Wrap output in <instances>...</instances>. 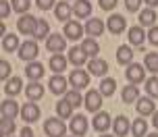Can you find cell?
Masks as SVG:
<instances>
[{
	"mask_svg": "<svg viewBox=\"0 0 158 137\" xmlns=\"http://www.w3.org/2000/svg\"><path fill=\"white\" fill-rule=\"evenodd\" d=\"M35 27H38V19L31 15H21V19L17 21V29L23 35H33L35 33Z\"/></svg>",
	"mask_w": 158,
	"mask_h": 137,
	"instance_id": "7",
	"label": "cell"
},
{
	"mask_svg": "<svg viewBox=\"0 0 158 137\" xmlns=\"http://www.w3.org/2000/svg\"><path fill=\"white\" fill-rule=\"evenodd\" d=\"M35 4H38L40 10H50V8L56 6V0H35Z\"/></svg>",
	"mask_w": 158,
	"mask_h": 137,
	"instance_id": "43",
	"label": "cell"
},
{
	"mask_svg": "<svg viewBox=\"0 0 158 137\" xmlns=\"http://www.w3.org/2000/svg\"><path fill=\"white\" fill-rule=\"evenodd\" d=\"M152 116H154V121H152V123H154V127H156V129H158V110H156V112H154V114H152Z\"/></svg>",
	"mask_w": 158,
	"mask_h": 137,
	"instance_id": "49",
	"label": "cell"
},
{
	"mask_svg": "<svg viewBox=\"0 0 158 137\" xmlns=\"http://www.w3.org/2000/svg\"><path fill=\"white\" fill-rule=\"evenodd\" d=\"M87 69H89V75H96V77H104L108 73V62L104 58H89L87 62Z\"/></svg>",
	"mask_w": 158,
	"mask_h": 137,
	"instance_id": "15",
	"label": "cell"
},
{
	"mask_svg": "<svg viewBox=\"0 0 158 137\" xmlns=\"http://www.w3.org/2000/svg\"><path fill=\"white\" fill-rule=\"evenodd\" d=\"M10 2H8V0H2V2H0V17H2V19H6L8 15H10Z\"/></svg>",
	"mask_w": 158,
	"mask_h": 137,
	"instance_id": "45",
	"label": "cell"
},
{
	"mask_svg": "<svg viewBox=\"0 0 158 137\" xmlns=\"http://www.w3.org/2000/svg\"><path fill=\"white\" fill-rule=\"evenodd\" d=\"M0 79L2 81L10 79V62L8 60H0Z\"/></svg>",
	"mask_w": 158,
	"mask_h": 137,
	"instance_id": "41",
	"label": "cell"
},
{
	"mask_svg": "<svg viewBox=\"0 0 158 137\" xmlns=\"http://www.w3.org/2000/svg\"><path fill=\"white\" fill-rule=\"evenodd\" d=\"M146 94L150 98H158V77H150V79H146Z\"/></svg>",
	"mask_w": 158,
	"mask_h": 137,
	"instance_id": "40",
	"label": "cell"
},
{
	"mask_svg": "<svg viewBox=\"0 0 158 137\" xmlns=\"http://www.w3.org/2000/svg\"><path fill=\"white\" fill-rule=\"evenodd\" d=\"M46 48H48V52H52V54H60V52H64V48H67V38H64L63 33H52V35H48Z\"/></svg>",
	"mask_w": 158,
	"mask_h": 137,
	"instance_id": "4",
	"label": "cell"
},
{
	"mask_svg": "<svg viewBox=\"0 0 158 137\" xmlns=\"http://www.w3.org/2000/svg\"><path fill=\"white\" fill-rule=\"evenodd\" d=\"M64 100H67L73 108H79V106L85 102V96H81V94H79V89H69V91L64 94Z\"/></svg>",
	"mask_w": 158,
	"mask_h": 137,
	"instance_id": "34",
	"label": "cell"
},
{
	"mask_svg": "<svg viewBox=\"0 0 158 137\" xmlns=\"http://www.w3.org/2000/svg\"><path fill=\"white\" fill-rule=\"evenodd\" d=\"M69 79H64L63 73H54L52 77H50V81H48V87H50V91L54 94V96H63V94H67L69 91Z\"/></svg>",
	"mask_w": 158,
	"mask_h": 137,
	"instance_id": "2",
	"label": "cell"
},
{
	"mask_svg": "<svg viewBox=\"0 0 158 137\" xmlns=\"http://www.w3.org/2000/svg\"><path fill=\"white\" fill-rule=\"evenodd\" d=\"M81 50L85 52L89 58H98V52H100V46H98V42L96 38H85V40L81 42Z\"/></svg>",
	"mask_w": 158,
	"mask_h": 137,
	"instance_id": "30",
	"label": "cell"
},
{
	"mask_svg": "<svg viewBox=\"0 0 158 137\" xmlns=\"http://www.w3.org/2000/svg\"><path fill=\"white\" fill-rule=\"evenodd\" d=\"M87 127H89V123H87V119L83 116V114H75L71 119V133L73 135H79V137H83L87 133Z\"/></svg>",
	"mask_w": 158,
	"mask_h": 137,
	"instance_id": "11",
	"label": "cell"
},
{
	"mask_svg": "<svg viewBox=\"0 0 158 137\" xmlns=\"http://www.w3.org/2000/svg\"><path fill=\"white\" fill-rule=\"evenodd\" d=\"M25 96L29 102H38L40 98L44 96V85L40 81H29V85L25 87Z\"/></svg>",
	"mask_w": 158,
	"mask_h": 137,
	"instance_id": "21",
	"label": "cell"
},
{
	"mask_svg": "<svg viewBox=\"0 0 158 137\" xmlns=\"http://www.w3.org/2000/svg\"><path fill=\"white\" fill-rule=\"evenodd\" d=\"M104 29H106V23H104L102 19H87V23H85V33L87 35L98 38V35L104 33Z\"/></svg>",
	"mask_w": 158,
	"mask_h": 137,
	"instance_id": "17",
	"label": "cell"
},
{
	"mask_svg": "<svg viewBox=\"0 0 158 137\" xmlns=\"http://www.w3.org/2000/svg\"><path fill=\"white\" fill-rule=\"evenodd\" d=\"M83 31H85V27L79 23V21H67L64 23V38L67 40H79L81 35H83Z\"/></svg>",
	"mask_w": 158,
	"mask_h": 137,
	"instance_id": "12",
	"label": "cell"
},
{
	"mask_svg": "<svg viewBox=\"0 0 158 137\" xmlns=\"http://www.w3.org/2000/svg\"><path fill=\"white\" fill-rule=\"evenodd\" d=\"M143 2H146V4H148V6H150V8L158 6V0H143Z\"/></svg>",
	"mask_w": 158,
	"mask_h": 137,
	"instance_id": "48",
	"label": "cell"
},
{
	"mask_svg": "<svg viewBox=\"0 0 158 137\" xmlns=\"http://www.w3.org/2000/svg\"><path fill=\"white\" fill-rule=\"evenodd\" d=\"M121 98H123V102H125V104H129V102H137V100H139V87H137L135 83L125 85L123 91H121Z\"/></svg>",
	"mask_w": 158,
	"mask_h": 137,
	"instance_id": "28",
	"label": "cell"
},
{
	"mask_svg": "<svg viewBox=\"0 0 158 137\" xmlns=\"http://www.w3.org/2000/svg\"><path fill=\"white\" fill-rule=\"evenodd\" d=\"M148 38V33L143 31L142 25H135V27H129V44H133V46H142L143 42Z\"/></svg>",
	"mask_w": 158,
	"mask_h": 137,
	"instance_id": "26",
	"label": "cell"
},
{
	"mask_svg": "<svg viewBox=\"0 0 158 137\" xmlns=\"http://www.w3.org/2000/svg\"><path fill=\"white\" fill-rule=\"evenodd\" d=\"M69 62L75 65V66H83V65L89 62V56L81 50V46H75V48L69 50Z\"/></svg>",
	"mask_w": 158,
	"mask_h": 137,
	"instance_id": "16",
	"label": "cell"
},
{
	"mask_svg": "<svg viewBox=\"0 0 158 137\" xmlns=\"http://www.w3.org/2000/svg\"><path fill=\"white\" fill-rule=\"evenodd\" d=\"M44 73H46V69H44V65L38 62V60L27 62V66H25V77H27L29 81H40L42 77H44Z\"/></svg>",
	"mask_w": 158,
	"mask_h": 137,
	"instance_id": "14",
	"label": "cell"
},
{
	"mask_svg": "<svg viewBox=\"0 0 158 137\" xmlns=\"http://www.w3.org/2000/svg\"><path fill=\"white\" fill-rule=\"evenodd\" d=\"M110 125H112V121H110V114H108V112H96L94 121H92V127H94L96 131L104 133Z\"/></svg>",
	"mask_w": 158,
	"mask_h": 137,
	"instance_id": "22",
	"label": "cell"
},
{
	"mask_svg": "<svg viewBox=\"0 0 158 137\" xmlns=\"http://www.w3.org/2000/svg\"><path fill=\"white\" fill-rule=\"evenodd\" d=\"M67 62H69V58H64L63 54H52L48 66H50V71H52V73H63L64 69H67Z\"/></svg>",
	"mask_w": 158,
	"mask_h": 137,
	"instance_id": "31",
	"label": "cell"
},
{
	"mask_svg": "<svg viewBox=\"0 0 158 137\" xmlns=\"http://www.w3.org/2000/svg\"><path fill=\"white\" fill-rule=\"evenodd\" d=\"M148 42H150L152 46H158V25L148 29Z\"/></svg>",
	"mask_w": 158,
	"mask_h": 137,
	"instance_id": "44",
	"label": "cell"
},
{
	"mask_svg": "<svg viewBox=\"0 0 158 137\" xmlns=\"http://www.w3.org/2000/svg\"><path fill=\"white\" fill-rule=\"evenodd\" d=\"M69 83H71L73 89H83L89 85V73L81 71V69H75V71H71V75H69Z\"/></svg>",
	"mask_w": 158,
	"mask_h": 137,
	"instance_id": "9",
	"label": "cell"
},
{
	"mask_svg": "<svg viewBox=\"0 0 158 137\" xmlns=\"http://www.w3.org/2000/svg\"><path fill=\"white\" fill-rule=\"evenodd\" d=\"M131 129V125H129V119L123 116V114H118L117 119L112 121V131H114V135L117 137H125Z\"/></svg>",
	"mask_w": 158,
	"mask_h": 137,
	"instance_id": "18",
	"label": "cell"
},
{
	"mask_svg": "<svg viewBox=\"0 0 158 137\" xmlns=\"http://www.w3.org/2000/svg\"><path fill=\"white\" fill-rule=\"evenodd\" d=\"M125 77L129 83H142L143 79H146V66L143 65H137V62H131V65L127 66V71H125Z\"/></svg>",
	"mask_w": 158,
	"mask_h": 137,
	"instance_id": "5",
	"label": "cell"
},
{
	"mask_svg": "<svg viewBox=\"0 0 158 137\" xmlns=\"http://www.w3.org/2000/svg\"><path fill=\"white\" fill-rule=\"evenodd\" d=\"M21 137H33V131L29 129V127H23V129H21Z\"/></svg>",
	"mask_w": 158,
	"mask_h": 137,
	"instance_id": "47",
	"label": "cell"
},
{
	"mask_svg": "<svg viewBox=\"0 0 158 137\" xmlns=\"http://www.w3.org/2000/svg\"><path fill=\"white\" fill-rule=\"evenodd\" d=\"M19 48H21L19 35H13V33L2 35V50H4V52H19Z\"/></svg>",
	"mask_w": 158,
	"mask_h": 137,
	"instance_id": "29",
	"label": "cell"
},
{
	"mask_svg": "<svg viewBox=\"0 0 158 137\" xmlns=\"http://www.w3.org/2000/svg\"><path fill=\"white\" fill-rule=\"evenodd\" d=\"M17 114H21V108H19V104H17L15 100H2V119H13L15 121Z\"/></svg>",
	"mask_w": 158,
	"mask_h": 137,
	"instance_id": "19",
	"label": "cell"
},
{
	"mask_svg": "<svg viewBox=\"0 0 158 137\" xmlns=\"http://www.w3.org/2000/svg\"><path fill=\"white\" fill-rule=\"evenodd\" d=\"M102 94H100V89H98V91H96V89H89V91H87L85 94V102H83V104H85V108L87 110H89V112H100V108H102Z\"/></svg>",
	"mask_w": 158,
	"mask_h": 137,
	"instance_id": "6",
	"label": "cell"
},
{
	"mask_svg": "<svg viewBox=\"0 0 158 137\" xmlns=\"http://www.w3.org/2000/svg\"><path fill=\"white\" fill-rule=\"evenodd\" d=\"M135 108H137V112H139V116H150V114L156 112V104H154V98H139L137 102H135Z\"/></svg>",
	"mask_w": 158,
	"mask_h": 137,
	"instance_id": "13",
	"label": "cell"
},
{
	"mask_svg": "<svg viewBox=\"0 0 158 137\" xmlns=\"http://www.w3.org/2000/svg\"><path fill=\"white\" fill-rule=\"evenodd\" d=\"M54 15L56 19L60 21V23H67V21H71V15H73V6L69 4V2H56V6H54Z\"/></svg>",
	"mask_w": 158,
	"mask_h": 137,
	"instance_id": "23",
	"label": "cell"
},
{
	"mask_svg": "<svg viewBox=\"0 0 158 137\" xmlns=\"http://www.w3.org/2000/svg\"><path fill=\"white\" fill-rule=\"evenodd\" d=\"M117 62H118V65H125V66H129L131 62H133V50L129 48L127 44L118 46V50H117Z\"/></svg>",
	"mask_w": 158,
	"mask_h": 137,
	"instance_id": "27",
	"label": "cell"
},
{
	"mask_svg": "<svg viewBox=\"0 0 158 137\" xmlns=\"http://www.w3.org/2000/svg\"><path fill=\"white\" fill-rule=\"evenodd\" d=\"M156 19H158V15H156V10L154 8H143V10H139V25L142 27H154L156 25Z\"/></svg>",
	"mask_w": 158,
	"mask_h": 137,
	"instance_id": "25",
	"label": "cell"
},
{
	"mask_svg": "<svg viewBox=\"0 0 158 137\" xmlns=\"http://www.w3.org/2000/svg\"><path fill=\"white\" fill-rule=\"evenodd\" d=\"M40 54V46L35 40H27L21 44V48H19V58L25 60V62H33Z\"/></svg>",
	"mask_w": 158,
	"mask_h": 137,
	"instance_id": "1",
	"label": "cell"
},
{
	"mask_svg": "<svg viewBox=\"0 0 158 137\" xmlns=\"http://www.w3.org/2000/svg\"><path fill=\"white\" fill-rule=\"evenodd\" d=\"M100 137H114V135H100Z\"/></svg>",
	"mask_w": 158,
	"mask_h": 137,
	"instance_id": "51",
	"label": "cell"
},
{
	"mask_svg": "<svg viewBox=\"0 0 158 137\" xmlns=\"http://www.w3.org/2000/svg\"><path fill=\"white\" fill-rule=\"evenodd\" d=\"M143 66H146V71H150V73H158V54L156 52H148L146 54Z\"/></svg>",
	"mask_w": 158,
	"mask_h": 137,
	"instance_id": "37",
	"label": "cell"
},
{
	"mask_svg": "<svg viewBox=\"0 0 158 137\" xmlns=\"http://www.w3.org/2000/svg\"><path fill=\"white\" fill-rule=\"evenodd\" d=\"M44 133L48 137H67V125L60 119H46L44 123Z\"/></svg>",
	"mask_w": 158,
	"mask_h": 137,
	"instance_id": "3",
	"label": "cell"
},
{
	"mask_svg": "<svg viewBox=\"0 0 158 137\" xmlns=\"http://www.w3.org/2000/svg\"><path fill=\"white\" fill-rule=\"evenodd\" d=\"M146 137H158V133H152V135H146Z\"/></svg>",
	"mask_w": 158,
	"mask_h": 137,
	"instance_id": "50",
	"label": "cell"
},
{
	"mask_svg": "<svg viewBox=\"0 0 158 137\" xmlns=\"http://www.w3.org/2000/svg\"><path fill=\"white\" fill-rule=\"evenodd\" d=\"M15 131V121L13 119H0V133L2 137H10Z\"/></svg>",
	"mask_w": 158,
	"mask_h": 137,
	"instance_id": "38",
	"label": "cell"
},
{
	"mask_svg": "<svg viewBox=\"0 0 158 137\" xmlns=\"http://www.w3.org/2000/svg\"><path fill=\"white\" fill-rule=\"evenodd\" d=\"M106 29L110 33H114V35H118V33H123L127 29V21L123 15H110L108 17V21H106Z\"/></svg>",
	"mask_w": 158,
	"mask_h": 137,
	"instance_id": "10",
	"label": "cell"
},
{
	"mask_svg": "<svg viewBox=\"0 0 158 137\" xmlns=\"http://www.w3.org/2000/svg\"><path fill=\"white\" fill-rule=\"evenodd\" d=\"M114 91H117V81L112 79V77H104L102 83H100V94L104 98H110Z\"/></svg>",
	"mask_w": 158,
	"mask_h": 137,
	"instance_id": "32",
	"label": "cell"
},
{
	"mask_svg": "<svg viewBox=\"0 0 158 137\" xmlns=\"http://www.w3.org/2000/svg\"><path fill=\"white\" fill-rule=\"evenodd\" d=\"M73 15L77 17V19H87V17L92 15V2L89 0H75Z\"/></svg>",
	"mask_w": 158,
	"mask_h": 137,
	"instance_id": "20",
	"label": "cell"
},
{
	"mask_svg": "<svg viewBox=\"0 0 158 137\" xmlns=\"http://www.w3.org/2000/svg\"><path fill=\"white\" fill-rule=\"evenodd\" d=\"M42 116V110H40V106L35 102H25L21 106V119L25 123H35Z\"/></svg>",
	"mask_w": 158,
	"mask_h": 137,
	"instance_id": "8",
	"label": "cell"
},
{
	"mask_svg": "<svg viewBox=\"0 0 158 137\" xmlns=\"http://www.w3.org/2000/svg\"><path fill=\"white\" fill-rule=\"evenodd\" d=\"M131 133H133V137H146L148 135V123H146V119H135L131 123Z\"/></svg>",
	"mask_w": 158,
	"mask_h": 137,
	"instance_id": "33",
	"label": "cell"
},
{
	"mask_svg": "<svg viewBox=\"0 0 158 137\" xmlns=\"http://www.w3.org/2000/svg\"><path fill=\"white\" fill-rule=\"evenodd\" d=\"M21 89H23V81H21V77H10L8 81H4V91H6L8 98L19 96Z\"/></svg>",
	"mask_w": 158,
	"mask_h": 137,
	"instance_id": "24",
	"label": "cell"
},
{
	"mask_svg": "<svg viewBox=\"0 0 158 137\" xmlns=\"http://www.w3.org/2000/svg\"><path fill=\"white\" fill-rule=\"evenodd\" d=\"M56 114H58V119H73V106L63 98L60 102H56Z\"/></svg>",
	"mask_w": 158,
	"mask_h": 137,
	"instance_id": "35",
	"label": "cell"
},
{
	"mask_svg": "<svg viewBox=\"0 0 158 137\" xmlns=\"http://www.w3.org/2000/svg\"><path fill=\"white\" fill-rule=\"evenodd\" d=\"M50 33V25H48L46 19H38V27H35V33H33V38L35 40H48L46 35Z\"/></svg>",
	"mask_w": 158,
	"mask_h": 137,
	"instance_id": "36",
	"label": "cell"
},
{
	"mask_svg": "<svg viewBox=\"0 0 158 137\" xmlns=\"http://www.w3.org/2000/svg\"><path fill=\"white\" fill-rule=\"evenodd\" d=\"M98 4H100L102 10H112L117 6V0H98Z\"/></svg>",
	"mask_w": 158,
	"mask_h": 137,
	"instance_id": "46",
	"label": "cell"
},
{
	"mask_svg": "<svg viewBox=\"0 0 158 137\" xmlns=\"http://www.w3.org/2000/svg\"><path fill=\"white\" fill-rule=\"evenodd\" d=\"M143 0H125V8L129 13H139V6H142Z\"/></svg>",
	"mask_w": 158,
	"mask_h": 137,
	"instance_id": "42",
	"label": "cell"
},
{
	"mask_svg": "<svg viewBox=\"0 0 158 137\" xmlns=\"http://www.w3.org/2000/svg\"><path fill=\"white\" fill-rule=\"evenodd\" d=\"M29 0H10V6H13V10L15 13H19V15H27V10H29Z\"/></svg>",
	"mask_w": 158,
	"mask_h": 137,
	"instance_id": "39",
	"label": "cell"
}]
</instances>
